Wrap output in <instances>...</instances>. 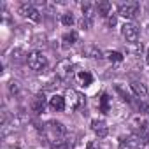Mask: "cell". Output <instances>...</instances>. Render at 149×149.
I'll list each match as a JSON object with an SVG mask.
<instances>
[{
  "mask_svg": "<svg viewBox=\"0 0 149 149\" xmlns=\"http://www.w3.org/2000/svg\"><path fill=\"white\" fill-rule=\"evenodd\" d=\"M132 90H133V93L139 97V98H144V97H147V88L142 84V83H139V81H132Z\"/></svg>",
  "mask_w": 149,
  "mask_h": 149,
  "instance_id": "9a60e30c",
  "label": "cell"
},
{
  "mask_svg": "<svg viewBox=\"0 0 149 149\" xmlns=\"http://www.w3.org/2000/svg\"><path fill=\"white\" fill-rule=\"evenodd\" d=\"M140 146H142V139L137 133H133L126 139H121V142H119V149H140Z\"/></svg>",
  "mask_w": 149,
  "mask_h": 149,
  "instance_id": "ba28073f",
  "label": "cell"
},
{
  "mask_svg": "<svg viewBox=\"0 0 149 149\" xmlns=\"http://www.w3.org/2000/svg\"><path fill=\"white\" fill-rule=\"evenodd\" d=\"M98 107H100V111H102L104 114H107V112L111 111V97H109L107 93H104V95L100 97V104H98Z\"/></svg>",
  "mask_w": 149,
  "mask_h": 149,
  "instance_id": "e0dca14e",
  "label": "cell"
},
{
  "mask_svg": "<svg viewBox=\"0 0 149 149\" xmlns=\"http://www.w3.org/2000/svg\"><path fill=\"white\" fill-rule=\"evenodd\" d=\"M67 128L63 126V123L60 121H49L46 125V133L49 135V140H56V139H63Z\"/></svg>",
  "mask_w": 149,
  "mask_h": 149,
  "instance_id": "7a4b0ae2",
  "label": "cell"
},
{
  "mask_svg": "<svg viewBox=\"0 0 149 149\" xmlns=\"http://www.w3.org/2000/svg\"><path fill=\"white\" fill-rule=\"evenodd\" d=\"M121 35L125 37L126 42L135 44V42L139 40V26H137L135 23H125V25L121 26Z\"/></svg>",
  "mask_w": 149,
  "mask_h": 149,
  "instance_id": "277c9868",
  "label": "cell"
},
{
  "mask_svg": "<svg viewBox=\"0 0 149 149\" xmlns=\"http://www.w3.org/2000/svg\"><path fill=\"white\" fill-rule=\"evenodd\" d=\"M76 79H77V83L81 84V86H90L91 84V81H93V76L88 72V70H79L77 74H76Z\"/></svg>",
  "mask_w": 149,
  "mask_h": 149,
  "instance_id": "4fadbf2b",
  "label": "cell"
},
{
  "mask_svg": "<svg viewBox=\"0 0 149 149\" xmlns=\"http://www.w3.org/2000/svg\"><path fill=\"white\" fill-rule=\"evenodd\" d=\"M147 121H146V118H142V116H137L135 119H132V128L135 130V132H139V135H144L146 132H147Z\"/></svg>",
  "mask_w": 149,
  "mask_h": 149,
  "instance_id": "8fae6325",
  "label": "cell"
},
{
  "mask_svg": "<svg viewBox=\"0 0 149 149\" xmlns=\"http://www.w3.org/2000/svg\"><path fill=\"white\" fill-rule=\"evenodd\" d=\"M140 109H142V111H144V112L149 116V105H140Z\"/></svg>",
  "mask_w": 149,
  "mask_h": 149,
  "instance_id": "d4e9b609",
  "label": "cell"
},
{
  "mask_svg": "<svg viewBox=\"0 0 149 149\" xmlns=\"http://www.w3.org/2000/svg\"><path fill=\"white\" fill-rule=\"evenodd\" d=\"M95 9H97V13H98L102 18H109V16H111V9H112V6H111L109 2H98V4L95 6Z\"/></svg>",
  "mask_w": 149,
  "mask_h": 149,
  "instance_id": "5bb4252c",
  "label": "cell"
},
{
  "mask_svg": "<svg viewBox=\"0 0 149 149\" xmlns=\"http://www.w3.org/2000/svg\"><path fill=\"white\" fill-rule=\"evenodd\" d=\"M61 23H63L65 26H72V25H74V16H72V13L61 14Z\"/></svg>",
  "mask_w": 149,
  "mask_h": 149,
  "instance_id": "44dd1931",
  "label": "cell"
},
{
  "mask_svg": "<svg viewBox=\"0 0 149 149\" xmlns=\"http://www.w3.org/2000/svg\"><path fill=\"white\" fill-rule=\"evenodd\" d=\"M30 109L35 112V114H42L44 109H46V97L44 95H35L30 102Z\"/></svg>",
  "mask_w": 149,
  "mask_h": 149,
  "instance_id": "9c48e42d",
  "label": "cell"
},
{
  "mask_svg": "<svg viewBox=\"0 0 149 149\" xmlns=\"http://www.w3.org/2000/svg\"><path fill=\"white\" fill-rule=\"evenodd\" d=\"M83 53H84L86 56H90V58H102V51H100L97 46H93V44L86 46V47L83 49Z\"/></svg>",
  "mask_w": 149,
  "mask_h": 149,
  "instance_id": "2e32d148",
  "label": "cell"
},
{
  "mask_svg": "<svg viewBox=\"0 0 149 149\" xmlns=\"http://www.w3.org/2000/svg\"><path fill=\"white\" fill-rule=\"evenodd\" d=\"M61 40H63L65 46H72V44H76V40H77V33H76V32H68V33L63 35Z\"/></svg>",
  "mask_w": 149,
  "mask_h": 149,
  "instance_id": "ac0fdd59",
  "label": "cell"
},
{
  "mask_svg": "<svg viewBox=\"0 0 149 149\" xmlns=\"http://www.w3.org/2000/svg\"><path fill=\"white\" fill-rule=\"evenodd\" d=\"M51 149H68V144L63 139H56V140H51Z\"/></svg>",
  "mask_w": 149,
  "mask_h": 149,
  "instance_id": "ffe728a7",
  "label": "cell"
},
{
  "mask_svg": "<svg viewBox=\"0 0 149 149\" xmlns=\"http://www.w3.org/2000/svg\"><path fill=\"white\" fill-rule=\"evenodd\" d=\"M146 61H147V65H149V47H147V51H146Z\"/></svg>",
  "mask_w": 149,
  "mask_h": 149,
  "instance_id": "484cf974",
  "label": "cell"
},
{
  "mask_svg": "<svg viewBox=\"0 0 149 149\" xmlns=\"http://www.w3.org/2000/svg\"><path fill=\"white\" fill-rule=\"evenodd\" d=\"M18 91H19L18 83H11V93H18Z\"/></svg>",
  "mask_w": 149,
  "mask_h": 149,
  "instance_id": "cb8c5ba5",
  "label": "cell"
},
{
  "mask_svg": "<svg viewBox=\"0 0 149 149\" xmlns=\"http://www.w3.org/2000/svg\"><path fill=\"white\" fill-rule=\"evenodd\" d=\"M91 128H93V132L98 135V139H104V137L109 133V128H107L105 121H102V119H95V121L91 123Z\"/></svg>",
  "mask_w": 149,
  "mask_h": 149,
  "instance_id": "7c38bea8",
  "label": "cell"
},
{
  "mask_svg": "<svg viewBox=\"0 0 149 149\" xmlns=\"http://www.w3.org/2000/svg\"><path fill=\"white\" fill-rule=\"evenodd\" d=\"M65 102L68 104V107L70 109H79L83 104H84V98L76 91V90H67V93H65Z\"/></svg>",
  "mask_w": 149,
  "mask_h": 149,
  "instance_id": "5b68a950",
  "label": "cell"
},
{
  "mask_svg": "<svg viewBox=\"0 0 149 149\" xmlns=\"http://www.w3.org/2000/svg\"><path fill=\"white\" fill-rule=\"evenodd\" d=\"M139 9H140L139 2H126V4H121V6H119L118 13H119V16H123L125 19H133V18L139 14Z\"/></svg>",
  "mask_w": 149,
  "mask_h": 149,
  "instance_id": "3957f363",
  "label": "cell"
},
{
  "mask_svg": "<svg viewBox=\"0 0 149 149\" xmlns=\"http://www.w3.org/2000/svg\"><path fill=\"white\" fill-rule=\"evenodd\" d=\"M107 23H109V26H114V25H116V16L111 14V16L107 18Z\"/></svg>",
  "mask_w": 149,
  "mask_h": 149,
  "instance_id": "603a6c76",
  "label": "cell"
},
{
  "mask_svg": "<svg viewBox=\"0 0 149 149\" xmlns=\"http://www.w3.org/2000/svg\"><path fill=\"white\" fill-rule=\"evenodd\" d=\"M49 107H51L53 111H56V112H61V111L67 107L65 97H61V95H54V97H51V98H49Z\"/></svg>",
  "mask_w": 149,
  "mask_h": 149,
  "instance_id": "30bf717a",
  "label": "cell"
},
{
  "mask_svg": "<svg viewBox=\"0 0 149 149\" xmlns=\"http://www.w3.org/2000/svg\"><path fill=\"white\" fill-rule=\"evenodd\" d=\"M79 25H81V28H83V30H88V28H91V19H88V18H83Z\"/></svg>",
  "mask_w": 149,
  "mask_h": 149,
  "instance_id": "7402d4cb",
  "label": "cell"
},
{
  "mask_svg": "<svg viewBox=\"0 0 149 149\" xmlns=\"http://www.w3.org/2000/svg\"><path fill=\"white\" fill-rule=\"evenodd\" d=\"M26 63H28V67H30L32 70L40 72V70H44V68L47 67V58H46L40 51H32V53L26 56Z\"/></svg>",
  "mask_w": 149,
  "mask_h": 149,
  "instance_id": "6da1fadb",
  "label": "cell"
},
{
  "mask_svg": "<svg viewBox=\"0 0 149 149\" xmlns=\"http://www.w3.org/2000/svg\"><path fill=\"white\" fill-rule=\"evenodd\" d=\"M72 68H74V63H72L70 60H61V61L56 65V76H58L61 81H65V79H68V77L72 76Z\"/></svg>",
  "mask_w": 149,
  "mask_h": 149,
  "instance_id": "8992f818",
  "label": "cell"
},
{
  "mask_svg": "<svg viewBox=\"0 0 149 149\" xmlns=\"http://www.w3.org/2000/svg\"><path fill=\"white\" fill-rule=\"evenodd\" d=\"M19 14L23 16V18H28V19H32V21H40V13H39V9L33 6V4H23L21 7H19Z\"/></svg>",
  "mask_w": 149,
  "mask_h": 149,
  "instance_id": "52a82bcc",
  "label": "cell"
},
{
  "mask_svg": "<svg viewBox=\"0 0 149 149\" xmlns=\"http://www.w3.org/2000/svg\"><path fill=\"white\" fill-rule=\"evenodd\" d=\"M105 56H107L109 61H114V63H119V61H123V58H125L119 51H109V53H105Z\"/></svg>",
  "mask_w": 149,
  "mask_h": 149,
  "instance_id": "d6986e66",
  "label": "cell"
}]
</instances>
